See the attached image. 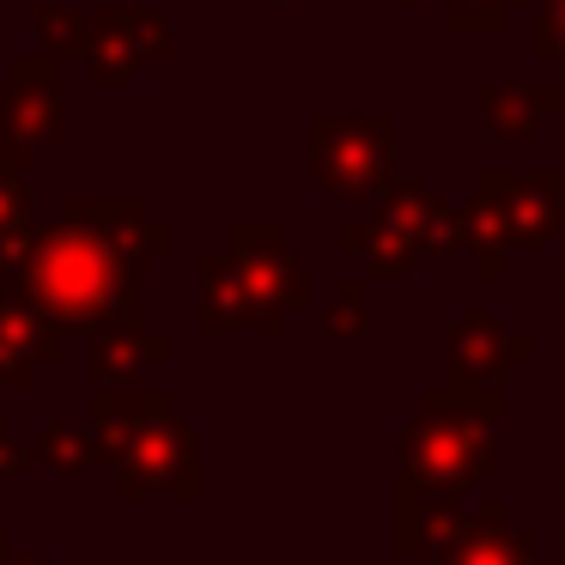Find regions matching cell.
<instances>
[{"mask_svg": "<svg viewBox=\"0 0 565 565\" xmlns=\"http://www.w3.org/2000/svg\"><path fill=\"white\" fill-rule=\"evenodd\" d=\"M559 317H565V280H559Z\"/></svg>", "mask_w": 565, "mask_h": 565, "instance_id": "cell-23", "label": "cell"}, {"mask_svg": "<svg viewBox=\"0 0 565 565\" xmlns=\"http://www.w3.org/2000/svg\"><path fill=\"white\" fill-rule=\"evenodd\" d=\"M559 492H565V468H559Z\"/></svg>", "mask_w": 565, "mask_h": 565, "instance_id": "cell-25", "label": "cell"}, {"mask_svg": "<svg viewBox=\"0 0 565 565\" xmlns=\"http://www.w3.org/2000/svg\"><path fill=\"white\" fill-rule=\"evenodd\" d=\"M55 359H62V329L31 305L25 286H0V383L25 390Z\"/></svg>", "mask_w": 565, "mask_h": 565, "instance_id": "cell-9", "label": "cell"}, {"mask_svg": "<svg viewBox=\"0 0 565 565\" xmlns=\"http://www.w3.org/2000/svg\"><path fill=\"white\" fill-rule=\"evenodd\" d=\"M159 414H171V395L164 390H98V402H92V438H98L104 462H116V450Z\"/></svg>", "mask_w": 565, "mask_h": 565, "instance_id": "cell-13", "label": "cell"}, {"mask_svg": "<svg viewBox=\"0 0 565 565\" xmlns=\"http://www.w3.org/2000/svg\"><path fill=\"white\" fill-rule=\"evenodd\" d=\"M504 390H431L402 426V475L407 487L462 499L499 468Z\"/></svg>", "mask_w": 565, "mask_h": 565, "instance_id": "cell-3", "label": "cell"}, {"mask_svg": "<svg viewBox=\"0 0 565 565\" xmlns=\"http://www.w3.org/2000/svg\"><path fill=\"white\" fill-rule=\"evenodd\" d=\"M310 177L334 201H365L395 183L390 116H317L310 122Z\"/></svg>", "mask_w": 565, "mask_h": 565, "instance_id": "cell-6", "label": "cell"}, {"mask_svg": "<svg viewBox=\"0 0 565 565\" xmlns=\"http://www.w3.org/2000/svg\"><path fill=\"white\" fill-rule=\"evenodd\" d=\"M7 565H50V559H38V553H25V559H7Z\"/></svg>", "mask_w": 565, "mask_h": 565, "instance_id": "cell-21", "label": "cell"}, {"mask_svg": "<svg viewBox=\"0 0 565 565\" xmlns=\"http://www.w3.org/2000/svg\"><path fill=\"white\" fill-rule=\"evenodd\" d=\"M0 565H7V535H0Z\"/></svg>", "mask_w": 565, "mask_h": 565, "instance_id": "cell-24", "label": "cell"}, {"mask_svg": "<svg viewBox=\"0 0 565 565\" xmlns=\"http://www.w3.org/2000/svg\"><path fill=\"white\" fill-rule=\"evenodd\" d=\"M365 329H371V280H341L329 310H322V334L347 341V334H365Z\"/></svg>", "mask_w": 565, "mask_h": 565, "instance_id": "cell-15", "label": "cell"}, {"mask_svg": "<svg viewBox=\"0 0 565 565\" xmlns=\"http://www.w3.org/2000/svg\"><path fill=\"white\" fill-rule=\"evenodd\" d=\"M516 0H450V31H499Z\"/></svg>", "mask_w": 565, "mask_h": 565, "instance_id": "cell-18", "label": "cell"}, {"mask_svg": "<svg viewBox=\"0 0 565 565\" xmlns=\"http://www.w3.org/2000/svg\"><path fill=\"white\" fill-rule=\"evenodd\" d=\"M565 220V177L529 171L504 177L499 164H480L475 195L462 207V244L475 256V274L499 286L511 274V249H547Z\"/></svg>", "mask_w": 565, "mask_h": 565, "instance_id": "cell-4", "label": "cell"}, {"mask_svg": "<svg viewBox=\"0 0 565 565\" xmlns=\"http://www.w3.org/2000/svg\"><path fill=\"white\" fill-rule=\"evenodd\" d=\"M31 450H38L31 462H43V468H98V462H104L92 426H86V431H79V426H43Z\"/></svg>", "mask_w": 565, "mask_h": 565, "instance_id": "cell-14", "label": "cell"}, {"mask_svg": "<svg viewBox=\"0 0 565 565\" xmlns=\"http://www.w3.org/2000/svg\"><path fill=\"white\" fill-rule=\"evenodd\" d=\"M431 565H535V535L523 523H511L504 504H480L450 529Z\"/></svg>", "mask_w": 565, "mask_h": 565, "instance_id": "cell-11", "label": "cell"}, {"mask_svg": "<svg viewBox=\"0 0 565 565\" xmlns=\"http://www.w3.org/2000/svg\"><path fill=\"white\" fill-rule=\"evenodd\" d=\"M310 305V280L280 225H232L225 249L201 256V334L262 329L280 334Z\"/></svg>", "mask_w": 565, "mask_h": 565, "instance_id": "cell-2", "label": "cell"}, {"mask_svg": "<svg viewBox=\"0 0 565 565\" xmlns=\"http://www.w3.org/2000/svg\"><path fill=\"white\" fill-rule=\"evenodd\" d=\"M177 347L171 334H147V322H140V310H122V317H110L104 329H92V383L98 390H135L140 371L147 365H164Z\"/></svg>", "mask_w": 565, "mask_h": 565, "instance_id": "cell-10", "label": "cell"}, {"mask_svg": "<svg viewBox=\"0 0 565 565\" xmlns=\"http://www.w3.org/2000/svg\"><path fill=\"white\" fill-rule=\"evenodd\" d=\"M152 249H171V232L152 225L135 201H74L55 232L31 237L19 286L55 329H104L135 310Z\"/></svg>", "mask_w": 565, "mask_h": 565, "instance_id": "cell-1", "label": "cell"}, {"mask_svg": "<svg viewBox=\"0 0 565 565\" xmlns=\"http://www.w3.org/2000/svg\"><path fill=\"white\" fill-rule=\"evenodd\" d=\"M402 7H419V0H402Z\"/></svg>", "mask_w": 565, "mask_h": 565, "instance_id": "cell-26", "label": "cell"}, {"mask_svg": "<svg viewBox=\"0 0 565 565\" xmlns=\"http://www.w3.org/2000/svg\"><path fill=\"white\" fill-rule=\"evenodd\" d=\"M116 487H122V499H147V492H159V499H195L201 492V444L195 431L171 414L147 419V426L135 431V438L116 450Z\"/></svg>", "mask_w": 565, "mask_h": 565, "instance_id": "cell-7", "label": "cell"}, {"mask_svg": "<svg viewBox=\"0 0 565 565\" xmlns=\"http://www.w3.org/2000/svg\"><path fill=\"white\" fill-rule=\"evenodd\" d=\"M535 62H559L565 79V0H535Z\"/></svg>", "mask_w": 565, "mask_h": 565, "instance_id": "cell-17", "label": "cell"}, {"mask_svg": "<svg viewBox=\"0 0 565 565\" xmlns=\"http://www.w3.org/2000/svg\"><path fill=\"white\" fill-rule=\"evenodd\" d=\"M31 249V195L19 177H0V262Z\"/></svg>", "mask_w": 565, "mask_h": 565, "instance_id": "cell-16", "label": "cell"}, {"mask_svg": "<svg viewBox=\"0 0 565 565\" xmlns=\"http://www.w3.org/2000/svg\"><path fill=\"white\" fill-rule=\"evenodd\" d=\"M475 110L487 140H535L541 122L565 110V86H487Z\"/></svg>", "mask_w": 565, "mask_h": 565, "instance_id": "cell-12", "label": "cell"}, {"mask_svg": "<svg viewBox=\"0 0 565 565\" xmlns=\"http://www.w3.org/2000/svg\"><path fill=\"white\" fill-rule=\"evenodd\" d=\"M535 359V334H511L487 305L456 310L450 353H444V390H499L516 365Z\"/></svg>", "mask_w": 565, "mask_h": 565, "instance_id": "cell-8", "label": "cell"}, {"mask_svg": "<svg viewBox=\"0 0 565 565\" xmlns=\"http://www.w3.org/2000/svg\"><path fill=\"white\" fill-rule=\"evenodd\" d=\"M535 565H565V535H559V553H535Z\"/></svg>", "mask_w": 565, "mask_h": 565, "instance_id": "cell-20", "label": "cell"}, {"mask_svg": "<svg viewBox=\"0 0 565 565\" xmlns=\"http://www.w3.org/2000/svg\"><path fill=\"white\" fill-rule=\"evenodd\" d=\"M292 7H329V0H292Z\"/></svg>", "mask_w": 565, "mask_h": 565, "instance_id": "cell-22", "label": "cell"}, {"mask_svg": "<svg viewBox=\"0 0 565 565\" xmlns=\"http://www.w3.org/2000/svg\"><path fill=\"white\" fill-rule=\"evenodd\" d=\"M19 468H31V456L13 450V426L0 419V475H19Z\"/></svg>", "mask_w": 565, "mask_h": 565, "instance_id": "cell-19", "label": "cell"}, {"mask_svg": "<svg viewBox=\"0 0 565 565\" xmlns=\"http://www.w3.org/2000/svg\"><path fill=\"white\" fill-rule=\"evenodd\" d=\"M334 244L347 256H365V280H402V274L426 268L431 256L462 244V213L444 207L419 177H395L377 195V213L359 225H341Z\"/></svg>", "mask_w": 565, "mask_h": 565, "instance_id": "cell-5", "label": "cell"}]
</instances>
